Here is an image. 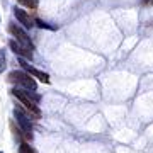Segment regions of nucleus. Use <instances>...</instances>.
Here are the masks:
<instances>
[{
  "instance_id": "6e6552de",
  "label": "nucleus",
  "mask_w": 153,
  "mask_h": 153,
  "mask_svg": "<svg viewBox=\"0 0 153 153\" xmlns=\"http://www.w3.org/2000/svg\"><path fill=\"white\" fill-rule=\"evenodd\" d=\"M19 153H36V152H34L33 148L29 146L27 143H22L21 146H19Z\"/></svg>"
},
{
  "instance_id": "423d86ee",
  "label": "nucleus",
  "mask_w": 153,
  "mask_h": 153,
  "mask_svg": "<svg viewBox=\"0 0 153 153\" xmlns=\"http://www.w3.org/2000/svg\"><path fill=\"white\" fill-rule=\"evenodd\" d=\"M14 16L17 17V21L21 22V24H22L26 29H31V27L34 26V21L31 19V16H29L26 10L19 9V7H16V9H14Z\"/></svg>"
},
{
  "instance_id": "f8f14e48",
  "label": "nucleus",
  "mask_w": 153,
  "mask_h": 153,
  "mask_svg": "<svg viewBox=\"0 0 153 153\" xmlns=\"http://www.w3.org/2000/svg\"><path fill=\"white\" fill-rule=\"evenodd\" d=\"M146 2H153V0H146Z\"/></svg>"
},
{
  "instance_id": "39448f33",
  "label": "nucleus",
  "mask_w": 153,
  "mask_h": 153,
  "mask_svg": "<svg viewBox=\"0 0 153 153\" xmlns=\"http://www.w3.org/2000/svg\"><path fill=\"white\" fill-rule=\"evenodd\" d=\"M19 63L22 65V68L27 71L31 76H34V78H38V80H41L43 83H49V76H48V73H44V71H41V70H38V68H34V66H31L27 63V61L24 60V58H19Z\"/></svg>"
},
{
  "instance_id": "1a4fd4ad",
  "label": "nucleus",
  "mask_w": 153,
  "mask_h": 153,
  "mask_svg": "<svg viewBox=\"0 0 153 153\" xmlns=\"http://www.w3.org/2000/svg\"><path fill=\"white\" fill-rule=\"evenodd\" d=\"M17 2H21L22 5L29 7V9H36V5H38V2H36V0H17Z\"/></svg>"
},
{
  "instance_id": "f257e3e1",
  "label": "nucleus",
  "mask_w": 153,
  "mask_h": 153,
  "mask_svg": "<svg viewBox=\"0 0 153 153\" xmlns=\"http://www.w3.org/2000/svg\"><path fill=\"white\" fill-rule=\"evenodd\" d=\"M10 92H12V95L17 97V100L29 111V114L33 116V117H41V111H39V107H38V102H39L41 97H39L38 94H34V90L31 92V90H22V88L16 87V88H12Z\"/></svg>"
},
{
  "instance_id": "9d476101",
  "label": "nucleus",
  "mask_w": 153,
  "mask_h": 153,
  "mask_svg": "<svg viewBox=\"0 0 153 153\" xmlns=\"http://www.w3.org/2000/svg\"><path fill=\"white\" fill-rule=\"evenodd\" d=\"M5 70V51L0 49V73H4Z\"/></svg>"
},
{
  "instance_id": "7ed1b4c3",
  "label": "nucleus",
  "mask_w": 153,
  "mask_h": 153,
  "mask_svg": "<svg viewBox=\"0 0 153 153\" xmlns=\"http://www.w3.org/2000/svg\"><path fill=\"white\" fill-rule=\"evenodd\" d=\"M14 114H16V119H17V123H19L21 133H24V136L27 138V140H33V126H31V119L22 112L21 107H16Z\"/></svg>"
},
{
  "instance_id": "ddd939ff",
  "label": "nucleus",
  "mask_w": 153,
  "mask_h": 153,
  "mask_svg": "<svg viewBox=\"0 0 153 153\" xmlns=\"http://www.w3.org/2000/svg\"><path fill=\"white\" fill-rule=\"evenodd\" d=\"M0 153H2V152H0Z\"/></svg>"
},
{
  "instance_id": "9b49d317",
  "label": "nucleus",
  "mask_w": 153,
  "mask_h": 153,
  "mask_svg": "<svg viewBox=\"0 0 153 153\" xmlns=\"http://www.w3.org/2000/svg\"><path fill=\"white\" fill-rule=\"evenodd\" d=\"M36 22H38V26H39V27H46V29H51V27H49V26H48V24H44V22L43 21H36Z\"/></svg>"
},
{
  "instance_id": "0eeeda50",
  "label": "nucleus",
  "mask_w": 153,
  "mask_h": 153,
  "mask_svg": "<svg viewBox=\"0 0 153 153\" xmlns=\"http://www.w3.org/2000/svg\"><path fill=\"white\" fill-rule=\"evenodd\" d=\"M10 48H12V51H14L16 55H19L21 58H24V60H33L31 49L24 48V46H21V44H17L16 41H10Z\"/></svg>"
},
{
  "instance_id": "f03ea898",
  "label": "nucleus",
  "mask_w": 153,
  "mask_h": 153,
  "mask_svg": "<svg viewBox=\"0 0 153 153\" xmlns=\"http://www.w3.org/2000/svg\"><path fill=\"white\" fill-rule=\"evenodd\" d=\"M9 82L22 85V87L27 88V90H36V80L31 75L24 73V71H10L9 73Z\"/></svg>"
},
{
  "instance_id": "20e7f679",
  "label": "nucleus",
  "mask_w": 153,
  "mask_h": 153,
  "mask_svg": "<svg viewBox=\"0 0 153 153\" xmlns=\"http://www.w3.org/2000/svg\"><path fill=\"white\" fill-rule=\"evenodd\" d=\"M9 31H10V34L17 39V43H21V46H24V48H27V49L33 51V43H31V39H29L27 33H26L24 29L16 26V24H10V26H9Z\"/></svg>"
}]
</instances>
